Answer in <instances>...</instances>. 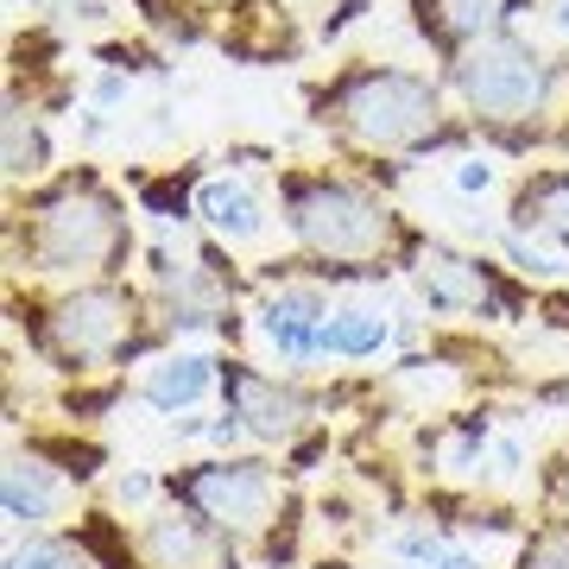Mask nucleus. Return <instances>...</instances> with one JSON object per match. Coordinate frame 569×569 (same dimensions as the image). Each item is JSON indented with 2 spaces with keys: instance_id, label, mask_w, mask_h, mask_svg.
<instances>
[{
  "instance_id": "5",
  "label": "nucleus",
  "mask_w": 569,
  "mask_h": 569,
  "mask_svg": "<svg viewBox=\"0 0 569 569\" xmlns=\"http://www.w3.org/2000/svg\"><path fill=\"white\" fill-rule=\"evenodd\" d=\"M127 329H133V298L108 291V284H89L77 298H63L51 317H44V355L58 367H89L121 355Z\"/></svg>"
},
{
  "instance_id": "11",
  "label": "nucleus",
  "mask_w": 569,
  "mask_h": 569,
  "mask_svg": "<svg viewBox=\"0 0 569 569\" xmlns=\"http://www.w3.org/2000/svg\"><path fill=\"white\" fill-rule=\"evenodd\" d=\"M526 0H418V13H425V32H437V39H475L481 44V32L493 39V26L512 20Z\"/></svg>"
},
{
  "instance_id": "10",
  "label": "nucleus",
  "mask_w": 569,
  "mask_h": 569,
  "mask_svg": "<svg viewBox=\"0 0 569 569\" xmlns=\"http://www.w3.org/2000/svg\"><path fill=\"white\" fill-rule=\"evenodd\" d=\"M329 317H336V310L323 305V291H279V298L260 310V336L279 348L284 361H310V355H317V329H323Z\"/></svg>"
},
{
  "instance_id": "16",
  "label": "nucleus",
  "mask_w": 569,
  "mask_h": 569,
  "mask_svg": "<svg viewBox=\"0 0 569 569\" xmlns=\"http://www.w3.org/2000/svg\"><path fill=\"white\" fill-rule=\"evenodd\" d=\"M387 317H373V310H336L323 329H317V355H348V361H361V355H380L387 348Z\"/></svg>"
},
{
  "instance_id": "4",
  "label": "nucleus",
  "mask_w": 569,
  "mask_h": 569,
  "mask_svg": "<svg viewBox=\"0 0 569 569\" xmlns=\"http://www.w3.org/2000/svg\"><path fill=\"white\" fill-rule=\"evenodd\" d=\"M456 82H462L468 108H475L481 121H526V114H538V102H545V58H538L526 39L493 32V39L462 51Z\"/></svg>"
},
{
  "instance_id": "2",
  "label": "nucleus",
  "mask_w": 569,
  "mask_h": 569,
  "mask_svg": "<svg viewBox=\"0 0 569 569\" xmlns=\"http://www.w3.org/2000/svg\"><path fill=\"white\" fill-rule=\"evenodd\" d=\"M291 228L323 260H380V253H392V216L355 183L291 190Z\"/></svg>"
},
{
  "instance_id": "12",
  "label": "nucleus",
  "mask_w": 569,
  "mask_h": 569,
  "mask_svg": "<svg viewBox=\"0 0 569 569\" xmlns=\"http://www.w3.org/2000/svg\"><path fill=\"white\" fill-rule=\"evenodd\" d=\"M512 222L531 228V234H545V241H557V247H569V171L531 178L519 190V203H512Z\"/></svg>"
},
{
  "instance_id": "14",
  "label": "nucleus",
  "mask_w": 569,
  "mask_h": 569,
  "mask_svg": "<svg viewBox=\"0 0 569 569\" xmlns=\"http://www.w3.org/2000/svg\"><path fill=\"white\" fill-rule=\"evenodd\" d=\"M197 209H203L209 228H216V234H228V241H247V234H260V222H266L260 197H253L247 183H234V178L203 183V190H197Z\"/></svg>"
},
{
  "instance_id": "22",
  "label": "nucleus",
  "mask_w": 569,
  "mask_h": 569,
  "mask_svg": "<svg viewBox=\"0 0 569 569\" xmlns=\"http://www.w3.org/2000/svg\"><path fill=\"white\" fill-rule=\"evenodd\" d=\"M557 26H563V32H569V0H563V13H557Z\"/></svg>"
},
{
  "instance_id": "6",
  "label": "nucleus",
  "mask_w": 569,
  "mask_h": 569,
  "mask_svg": "<svg viewBox=\"0 0 569 569\" xmlns=\"http://www.w3.org/2000/svg\"><path fill=\"white\" fill-rule=\"evenodd\" d=\"M178 493L197 507V519L222 531H260L272 512V475L260 462H209L190 468L178 481Z\"/></svg>"
},
{
  "instance_id": "1",
  "label": "nucleus",
  "mask_w": 569,
  "mask_h": 569,
  "mask_svg": "<svg viewBox=\"0 0 569 569\" xmlns=\"http://www.w3.org/2000/svg\"><path fill=\"white\" fill-rule=\"evenodd\" d=\"M127 222L96 183H63L32 209V260L39 272H114L127 260Z\"/></svg>"
},
{
  "instance_id": "21",
  "label": "nucleus",
  "mask_w": 569,
  "mask_h": 569,
  "mask_svg": "<svg viewBox=\"0 0 569 569\" xmlns=\"http://www.w3.org/2000/svg\"><path fill=\"white\" fill-rule=\"evenodd\" d=\"M425 569H481V563H475L468 550H449V545H443V550H437V557H430Z\"/></svg>"
},
{
  "instance_id": "17",
  "label": "nucleus",
  "mask_w": 569,
  "mask_h": 569,
  "mask_svg": "<svg viewBox=\"0 0 569 569\" xmlns=\"http://www.w3.org/2000/svg\"><path fill=\"white\" fill-rule=\"evenodd\" d=\"M44 159H51L44 152V133L26 121L20 108H7V171L13 178H32V171H44Z\"/></svg>"
},
{
  "instance_id": "20",
  "label": "nucleus",
  "mask_w": 569,
  "mask_h": 569,
  "mask_svg": "<svg viewBox=\"0 0 569 569\" xmlns=\"http://www.w3.org/2000/svg\"><path fill=\"white\" fill-rule=\"evenodd\" d=\"M456 183H462V190H488V183H493V164H481V159H468L462 171H456Z\"/></svg>"
},
{
  "instance_id": "18",
  "label": "nucleus",
  "mask_w": 569,
  "mask_h": 569,
  "mask_svg": "<svg viewBox=\"0 0 569 569\" xmlns=\"http://www.w3.org/2000/svg\"><path fill=\"white\" fill-rule=\"evenodd\" d=\"M519 569H569V531H545V538H531Z\"/></svg>"
},
{
  "instance_id": "13",
  "label": "nucleus",
  "mask_w": 569,
  "mask_h": 569,
  "mask_svg": "<svg viewBox=\"0 0 569 569\" xmlns=\"http://www.w3.org/2000/svg\"><path fill=\"white\" fill-rule=\"evenodd\" d=\"M0 500H7V519H20V526H44V519L58 512V481H51V468H44V462L13 456V462H7V481H0Z\"/></svg>"
},
{
  "instance_id": "9",
  "label": "nucleus",
  "mask_w": 569,
  "mask_h": 569,
  "mask_svg": "<svg viewBox=\"0 0 569 569\" xmlns=\"http://www.w3.org/2000/svg\"><path fill=\"white\" fill-rule=\"evenodd\" d=\"M146 557H152V569H234V550L222 545V526L183 519V512L146 526Z\"/></svg>"
},
{
  "instance_id": "7",
  "label": "nucleus",
  "mask_w": 569,
  "mask_h": 569,
  "mask_svg": "<svg viewBox=\"0 0 569 569\" xmlns=\"http://www.w3.org/2000/svg\"><path fill=\"white\" fill-rule=\"evenodd\" d=\"M222 392H228V406H234V418L253 437H266V443H284L298 430V418H305V399L298 392L279 387V380H266V373H253V367H241V361L222 367Z\"/></svg>"
},
{
  "instance_id": "8",
  "label": "nucleus",
  "mask_w": 569,
  "mask_h": 569,
  "mask_svg": "<svg viewBox=\"0 0 569 569\" xmlns=\"http://www.w3.org/2000/svg\"><path fill=\"white\" fill-rule=\"evenodd\" d=\"M418 291L430 298V310H493V317H507V298L493 291L488 266L481 260H462V253H449V247H430L425 260H418Z\"/></svg>"
},
{
  "instance_id": "3",
  "label": "nucleus",
  "mask_w": 569,
  "mask_h": 569,
  "mask_svg": "<svg viewBox=\"0 0 569 569\" xmlns=\"http://www.w3.org/2000/svg\"><path fill=\"white\" fill-rule=\"evenodd\" d=\"M342 127L361 146H380V152H406V146H425L437 133V89L425 77H406V70H367L342 89Z\"/></svg>"
},
{
  "instance_id": "19",
  "label": "nucleus",
  "mask_w": 569,
  "mask_h": 569,
  "mask_svg": "<svg viewBox=\"0 0 569 569\" xmlns=\"http://www.w3.org/2000/svg\"><path fill=\"white\" fill-rule=\"evenodd\" d=\"M114 500H121V507L152 500V475H140V468H133V475H121V481H114Z\"/></svg>"
},
{
  "instance_id": "15",
  "label": "nucleus",
  "mask_w": 569,
  "mask_h": 569,
  "mask_svg": "<svg viewBox=\"0 0 569 569\" xmlns=\"http://www.w3.org/2000/svg\"><path fill=\"white\" fill-rule=\"evenodd\" d=\"M209 380H216V361H203V355H178V361H159L152 373H146V406H159V411L197 406V399L209 392Z\"/></svg>"
}]
</instances>
